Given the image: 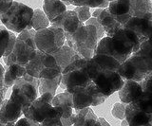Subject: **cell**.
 <instances>
[{"label":"cell","mask_w":152,"mask_h":126,"mask_svg":"<svg viewBox=\"0 0 152 126\" xmlns=\"http://www.w3.org/2000/svg\"><path fill=\"white\" fill-rule=\"evenodd\" d=\"M132 16H142L147 12H152L151 0H129Z\"/></svg>","instance_id":"4316f807"},{"label":"cell","mask_w":152,"mask_h":126,"mask_svg":"<svg viewBox=\"0 0 152 126\" xmlns=\"http://www.w3.org/2000/svg\"><path fill=\"white\" fill-rule=\"evenodd\" d=\"M61 117H62V113L59 111V112H57V113L51 115L50 117H49V118L45 119L40 123V125H43V126H48V125H50V126H62Z\"/></svg>","instance_id":"1f68e13d"},{"label":"cell","mask_w":152,"mask_h":126,"mask_svg":"<svg viewBox=\"0 0 152 126\" xmlns=\"http://www.w3.org/2000/svg\"><path fill=\"white\" fill-rule=\"evenodd\" d=\"M33 10L20 2H12L9 10L0 16L2 22L9 30L19 33L25 30H31V18Z\"/></svg>","instance_id":"8992f818"},{"label":"cell","mask_w":152,"mask_h":126,"mask_svg":"<svg viewBox=\"0 0 152 126\" xmlns=\"http://www.w3.org/2000/svg\"><path fill=\"white\" fill-rule=\"evenodd\" d=\"M66 41L65 32L60 28L50 26L35 31L34 42L38 50L51 54L58 50Z\"/></svg>","instance_id":"9c48e42d"},{"label":"cell","mask_w":152,"mask_h":126,"mask_svg":"<svg viewBox=\"0 0 152 126\" xmlns=\"http://www.w3.org/2000/svg\"><path fill=\"white\" fill-rule=\"evenodd\" d=\"M52 99H53V95L50 94V93H43L40 95V97H37L31 102V104L28 106V108L24 112V117H26L31 120L35 121L40 125V123L45 119L49 118L51 115L59 111L61 112L58 107L52 105Z\"/></svg>","instance_id":"30bf717a"},{"label":"cell","mask_w":152,"mask_h":126,"mask_svg":"<svg viewBox=\"0 0 152 126\" xmlns=\"http://www.w3.org/2000/svg\"><path fill=\"white\" fill-rule=\"evenodd\" d=\"M142 42L134 31L120 27L100 39L94 53H107L121 64L140 49Z\"/></svg>","instance_id":"6da1fadb"},{"label":"cell","mask_w":152,"mask_h":126,"mask_svg":"<svg viewBox=\"0 0 152 126\" xmlns=\"http://www.w3.org/2000/svg\"><path fill=\"white\" fill-rule=\"evenodd\" d=\"M14 125H27V126H38L39 124H38L37 122H35V121L33 120H31L28 119V118H26V117H24V118L20 119L19 118L16 121L15 123H14Z\"/></svg>","instance_id":"8d00e7d4"},{"label":"cell","mask_w":152,"mask_h":126,"mask_svg":"<svg viewBox=\"0 0 152 126\" xmlns=\"http://www.w3.org/2000/svg\"><path fill=\"white\" fill-rule=\"evenodd\" d=\"M96 126H109V124L107 122V120L104 118H98L96 119Z\"/></svg>","instance_id":"ab89813d"},{"label":"cell","mask_w":152,"mask_h":126,"mask_svg":"<svg viewBox=\"0 0 152 126\" xmlns=\"http://www.w3.org/2000/svg\"><path fill=\"white\" fill-rule=\"evenodd\" d=\"M83 24L78 19L74 11H66L50 23V26L60 28L65 32V36H69L78 29V27Z\"/></svg>","instance_id":"4fadbf2b"},{"label":"cell","mask_w":152,"mask_h":126,"mask_svg":"<svg viewBox=\"0 0 152 126\" xmlns=\"http://www.w3.org/2000/svg\"><path fill=\"white\" fill-rule=\"evenodd\" d=\"M68 46H70L80 58L90 59L94 55L98 44L96 29L92 25L81 24L72 34L66 36Z\"/></svg>","instance_id":"3957f363"},{"label":"cell","mask_w":152,"mask_h":126,"mask_svg":"<svg viewBox=\"0 0 152 126\" xmlns=\"http://www.w3.org/2000/svg\"><path fill=\"white\" fill-rule=\"evenodd\" d=\"M61 85V74L58 76L51 79L46 78H39V83H38V91L39 94L49 92L52 95H55L56 90L58 86Z\"/></svg>","instance_id":"484cf974"},{"label":"cell","mask_w":152,"mask_h":126,"mask_svg":"<svg viewBox=\"0 0 152 126\" xmlns=\"http://www.w3.org/2000/svg\"><path fill=\"white\" fill-rule=\"evenodd\" d=\"M107 8L109 12L115 16L131 15V5L129 0H113L109 2Z\"/></svg>","instance_id":"d4e9b609"},{"label":"cell","mask_w":152,"mask_h":126,"mask_svg":"<svg viewBox=\"0 0 152 126\" xmlns=\"http://www.w3.org/2000/svg\"><path fill=\"white\" fill-rule=\"evenodd\" d=\"M123 27L133 30L144 43L150 39L152 29V12H147L142 16H131Z\"/></svg>","instance_id":"7c38bea8"},{"label":"cell","mask_w":152,"mask_h":126,"mask_svg":"<svg viewBox=\"0 0 152 126\" xmlns=\"http://www.w3.org/2000/svg\"><path fill=\"white\" fill-rule=\"evenodd\" d=\"M85 25H92V26H94V28L96 29V31H97L98 40L102 39L103 37L106 35V32H104L103 26L100 24V22L96 19V18H94V17L88 18V19L85 22Z\"/></svg>","instance_id":"836d02e7"},{"label":"cell","mask_w":152,"mask_h":126,"mask_svg":"<svg viewBox=\"0 0 152 126\" xmlns=\"http://www.w3.org/2000/svg\"><path fill=\"white\" fill-rule=\"evenodd\" d=\"M61 123L62 126L73 125V114L70 117H68V118H61Z\"/></svg>","instance_id":"f35d334b"},{"label":"cell","mask_w":152,"mask_h":126,"mask_svg":"<svg viewBox=\"0 0 152 126\" xmlns=\"http://www.w3.org/2000/svg\"><path fill=\"white\" fill-rule=\"evenodd\" d=\"M9 34H10V38H9V42H8V46H7V49L5 53L3 55V57L5 56H8L10 53L12 52L13 48H14V45H15V41H16V35H15V32L13 31H9Z\"/></svg>","instance_id":"d590c367"},{"label":"cell","mask_w":152,"mask_h":126,"mask_svg":"<svg viewBox=\"0 0 152 126\" xmlns=\"http://www.w3.org/2000/svg\"><path fill=\"white\" fill-rule=\"evenodd\" d=\"M96 119L97 116L89 106L73 110V125L75 126L96 125Z\"/></svg>","instance_id":"ffe728a7"},{"label":"cell","mask_w":152,"mask_h":126,"mask_svg":"<svg viewBox=\"0 0 152 126\" xmlns=\"http://www.w3.org/2000/svg\"><path fill=\"white\" fill-rule=\"evenodd\" d=\"M23 115L22 107L12 99L4 100L0 106V121L3 125H14Z\"/></svg>","instance_id":"5bb4252c"},{"label":"cell","mask_w":152,"mask_h":126,"mask_svg":"<svg viewBox=\"0 0 152 126\" xmlns=\"http://www.w3.org/2000/svg\"><path fill=\"white\" fill-rule=\"evenodd\" d=\"M125 119L131 126H152V114L139 109L131 102L126 105Z\"/></svg>","instance_id":"9a60e30c"},{"label":"cell","mask_w":152,"mask_h":126,"mask_svg":"<svg viewBox=\"0 0 152 126\" xmlns=\"http://www.w3.org/2000/svg\"><path fill=\"white\" fill-rule=\"evenodd\" d=\"M9 30L5 26H0V58L3 57L10 38Z\"/></svg>","instance_id":"f1b7e54d"},{"label":"cell","mask_w":152,"mask_h":126,"mask_svg":"<svg viewBox=\"0 0 152 126\" xmlns=\"http://www.w3.org/2000/svg\"><path fill=\"white\" fill-rule=\"evenodd\" d=\"M87 70L98 91L107 98L120 89L125 81L117 71L99 67L90 59L88 60Z\"/></svg>","instance_id":"277c9868"},{"label":"cell","mask_w":152,"mask_h":126,"mask_svg":"<svg viewBox=\"0 0 152 126\" xmlns=\"http://www.w3.org/2000/svg\"><path fill=\"white\" fill-rule=\"evenodd\" d=\"M90 88H91V92H92V96H93L92 106H97V105L102 104L103 102L107 99V96H104L100 91H98V89L96 88V86H95L93 83H90Z\"/></svg>","instance_id":"4dcf8cb0"},{"label":"cell","mask_w":152,"mask_h":126,"mask_svg":"<svg viewBox=\"0 0 152 126\" xmlns=\"http://www.w3.org/2000/svg\"><path fill=\"white\" fill-rule=\"evenodd\" d=\"M152 48L150 39L142 43L140 49L120 64L118 73L124 80L140 82L152 73Z\"/></svg>","instance_id":"7a4b0ae2"},{"label":"cell","mask_w":152,"mask_h":126,"mask_svg":"<svg viewBox=\"0 0 152 126\" xmlns=\"http://www.w3.org/2000/svg\"><path fill=\"white\" fill-rule=\"evenodd\" d=\"M51 104L53 106L58 107L62 112L61 118H68L73 114L72 94L68 91L54 95Z\"/></svg>","instance_id":"ac0fdd59"},{"label":"cell","mask_w":152,"mask_h":126,"mask_svg":"<svg viewBox=\"0 0 152 126\" xmlns=\"http://www.w3.org/2000/svg\"><path fill=\"white\" fill-rule=\"evenodd\" d=\"M90 60L97 67L104 69H109V70L113 71H118V68L121 64L119 61H117L114 57L107 53H94V55L90 58Z\"/></svg>","instance_id":"cb8c5ba5"},{"label":"cell","mask_w":152,"mask_h":126,"mask_svg":"<svg viewBox=\"0 0 152 126\" xmlns=\"http://www.w3.org/2000/svg\"><path fill=\"white\" fill-rule=\"evenodd\" d=\"M66 11V6L61 0H44L43 12L51 23L57 16Z\"/></svg>","instance_id":"7402d4cb"},{"label":"cell","mask_w":152,"mask_h":126,"mask_svg":"<svg viewBox=\"0 0 152 126\" xmlns=\"http://www.w3.org/2000/svg\"><path fill=\"white\" fill-rule=\"evenodd\" d=\"M0 126H4V125H3V123L1 122V121H0Z\"/></svg>","instance_id":"ee69618b"},{"label":"cell","mask_w":152,"mask_h":126,"mask_svg":"<svg viewBox=\"0 0 152 126\" xmlns=\"http://www.w3.org/2000/svg\"><path fill=\"white\" fill-rule=\"evenodd\" d=\"M88 59L79 58L66 66L61 73V83L69 91L74 86H88L92 82L87 70Z\"/></svg>","instance_id":"ba28073f"},{"label":"cell","mask_w":152,"mask_h":126,"mask_svg":"<svg viewBox=\"0 0 152 126\" xmlns=\"http://www.w3.org/2000/svg\"><path fill=\"white\" fill-rule=\"evenodd\" d=\"M26 72L36 78L51 79L60 75L62 69L58 67L51 54L37 50L34 56L25 66Z\"/></svg>","instance_id":"52a82bcc"},{"label":"cell","mask_w":152,"mask_h":126,"mask_svg":"<svg viewBox=\"0 0 152 126\" xmlns=\"http://www.w3.org/2000/svg\"><path fill=\"white\" fill-rule=\"evenodd\" d=\"M12 2L13 0H0V16L9 10Z\"/></svg>","instance_id":"74e56055"},{"label":"cell","mask_w":152,"mask_h":126,"mask_svg":"<svg viewBox=\"0 0 152 126\" xmlns=\"http://www.w3.org/2000/svg\"><path fill=\"white\" fill-rule=\"evenodd\" d=\"M4 72H5V68L0 64V106H1L3 101L5 100V95H6V92L8 90V88L4 85V82H3Z\"/></svg>","instance_id":"e575fe53"},{"label":"cell","mask_w":152,"mask_h":126,"mask_svg":"<svg viewBox=\"0 0 152 126\" xmlns=\"http://www.w3.org/2000/svg\"><path fill=\"white\" fill-rule=\"evenodd\" d=\"M96 19L100 22V24L103 26L104 32H106V35L110 34L111 32L117 30L118 28L123 27L121 23L118 22L117 18L109 12L108 8L103 9L101 13H100V15Z\"/></svg>","instance_id":"44dd1931"},{"label":"cell","mask_w":152,"mask_h":126,"mask_svg":"<svg viewBox=\"0 0 152 126\" xmlns=\"http://www.w3.org/2000/svg\"><path fill=\"white\" fill-rule=\"evenodd\" d=\"M35 31L31 29L19 32V35L16 36L15 45L12 51L8 56L2 57L7 67L12 64L25 67L28 61L34 56L38 50L34 42Z\"/></svg>","instance_id":"5b68a950"},{"label":"cell","mask_w":152,"mask_h":126,"mask_svg":"<svg viewBox=\"0 0 152 126\" xmlns=\"http://www.w3.org/2000/svg\"><path fill=\"white\" fill-rule=\"evenodd\" d=\"M108 1H109V2H110V1H113V0H108Z\"/></svg>","instance_id":"f6af8a7d"},{"label":"cell","mask_w":152,"mask_h":126,"mask_svg":"<svg viewBox=\"0 0 152 126\" xmlns=\"http://www.w3.org/2000/svg\"><path fill=\"white\" fill-rule=\"evenodd\" d=\"M68 92L72 94L73 110L82 109L84 107L92 106L93 96L90 85L88 86H74Z\"/></svg>","instance_id":"2e32d148"},{"label":"cell","mask_w":152,"mask_h":126,"mask_svg":"<svg viewBox=\"0 0 152 126\" xmlns=\"http://www.w3.org/2000/svg\"><path fill=\"white\" fill-rule=\"evenodd\" d=\"M121 125H122V126H126V125L129 126V125H128V123H127V121H126V119H122V123H121Z\"/></svg>","instance_id":"b9f144b4"},{"label":"cell","mask_w":152,"mask_h":126,"mask_svg":"<svg viewBox=\"0 0 152 126\" xmlns=\"http://www.w3.org/2000/svg\"><path fill=\"white\" fill-rule=\"evenodd\" d=\"M102 10H103V9H101V8H97L96 10L94 11V12L92 13V16H91V17H94V18H98V16L100 15V13H101Z\"/></svg>","instance_id":"60d3db41"},{"label":"cell","mask_w":152,"mask_h":126,"mask_svg":"<svg viewBox=\"0 0 152 126\" xmlns=\"http://www.w3.org/2000/svg\"><path fill=\"white\" fill-rule=\"evenodd\" d=\"M89 7L87 6H76V8L74 9V12L77 15L78 19L80 20V22L85 23L88 18L91 17V13H90V10Z\"/></svg>","instance_id":"f546056e"},{"label":"cell","mask_w":152,"mask_h":126,"mask_svg":"<svg viewBox=\"0 0 152 126\" xmlns=\"http://www.w3.org/2000/svg\"><path fill=\"white\" fill-rule=\"evenodd\" d=\"M26 73L27 72L25 67L20 66V64H10V66L7 67V69L4 72V78H3L4 85L7 88L12 87L17 79L23 77Z\"/></svg>","instance_id":"603a6c76"},{"label":"cell","mask_w":152,"mask_h":126,"mask_svg":"<svg viewBox=\"0 0 152 126\" xmlns=\"http://www.w3.org/2000/svg\"><path fill=\"white\" fill-rule=\"evenodd\" d=\"M50 22L46 16L45 12L40 9L33 10V14L31 18V26L34 30H40L50 27Z\"/></svg>","instance_id":"83f0119b"},{"label":"cell","mask_w":152,"mask_h":126,"mask_svg":"<svg viewBox=\"0 0 152 126\" xmlns=\"http://www.w3.org/2000/svg\"><path fill=\"white\" fill-rule=\"evenodd\" d=\"M62 2H63L65 5L66 6V5H70V3H69V0H61Z\"/></svg>","instance_id":"7bdbcfd3"},{"label":"cell","mask_w":152,"mask_h":126,"mask_svg":"<svg viewBox=\"0 0 152 126\" xmlns=\"http://www.w3.org/2000/svg\"><path fill=\"white\" fill-rule=\"evenodd\" d=\"M126 105L125 102H116L112 108V116L118 119H125V112H126Z\"/></svg>","instance_id":"d6a6232c"},{"label":"cell","mask_w":152,"mask_h":126,"mask_svg":"<svg viewBox=\"0 0 152 126\" xmlns=\"http://www.w3.org/2000/svg\"><path fill=\"white\" fill-rule=\"evenodd\" d=\"M51 55L54 57L57 64H58V67L62 69V71H63L64 68L66 66H69L71 62H73V61L80 58V56L68 45H66V46L63 45L58 50H56L55 52L51 53Z\"/></svg>","instance_id":"d6986e66"},{"label":"cell","mask_w":152,"mask_h":126,"mask_svg":"<svg viewBox=\"0 0 152 126\" xmlns=\"http://www.w3.org/2000/svg\"><path fill=\"white\" fill-rule=\"evenodd\" d=\"M12 87V92L10 99H12L22 107V112L24 114V112L28 108L31 102L38 97V89L23 77L17 79Z\"/></svg>","instance_id":"8fae6325"},{"label":"cell","mask_w":152,"mask_h":126,"mask_svg":"<svg viewBox=\"0 0 152 126\" xmlns=\"http://www.w3.org/2000/svg\"><path fill=\"white\" fill-rule=\"evenodd\" d=\"M142 93V88L139 82L125 80L122 87L118 90V95L122 102L130 104L138 99Z\"/></svg>","instance_id":"e0dca14e"}]
</instances>
